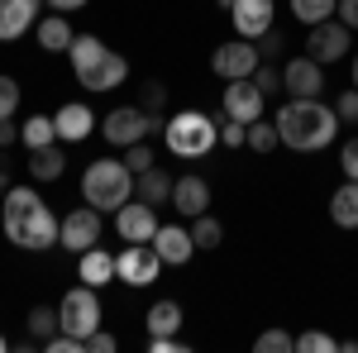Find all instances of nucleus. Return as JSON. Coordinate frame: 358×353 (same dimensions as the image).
Instances as JSON below:
<instances>
[{"label": "nucleus", "mask_w": 358, "mask_h": 353, "mask_svg": "<svg viewBox=\"0 0 358 353\" xmlns=\"http://www.w3.org/2000/svg\"><path fill=\"white\" fill-rule=\"evenodd\" d=\"M172 210L187 215V219L206 215V210H210V187H206V177H196V172L177 177V182H172Z\"/></svg>", "instance_id": "obj_15"}, {"label": "nucleus", "mask_w": 358, "mask_h": 353, "mask_svg": "<svg viewBox=\"0 0 358 353\" xmlns=\"http://www.w3.org/2000/svg\"><path fill=\"white\" fill-rule=\"evenodd\" d=\"M215 129H220V143L224 148H244V138H248V124H239V120H229L220 110V120H215Z\"/></svg>", "instance_id": "obj_32"}, {"label": "nucleus", "mask_w": 358, "mask_h": 353, "mask_svg": "<svg viewBox=\"0 0 358 353\" xmlns=\"http://www.w3.org/2000/svg\"><path fill=\"white\" fill-rule=\"evenodd\" d=\"M182 329V305L177 301H158L148 310V334H177Z\"/></svg>", "instance_id": "obj_27"}, {"label": "nucleus", "mask_w": 358, "mask_h": 353, "mask_svg": "<svg viewBox=\"0 0 358 353\" xmlns=\"http://www.w3.org/2000/svg\"><path fill=\"white\" fill-rule=\"evenodd\" d=\"M138 106L148 110V115H163V106H167V86H163V82H143V86H138Z\"/></svg>", "instance_id": "obj_33"}, {"label": "nucleus", "mask_w": 358, "mask_h": 353, "mask_svg": "<svg viewBox=\"0 0 358 353\" xmlns=\"http://www.w3.org/2000/svg\"><path fill=\"white\" fill-rule=\"evenodd\" d=\"M253 349L258 353H287V349H296V339H292L287 329H263V334L253 339Z\"/></svg>", "instance_id": "obj_31"}, {"label": "nucleus", "mask_w": 358, "mask_h": 353, "mask_svg": "<svg viewBox=\"0 0 358 353\" xmlns=\"http://www.w3.org/2000/svg\"><path fill=\"white\" fill-rule=\"evenodd\" d=\"M20 138H24V148H48L57 138V124L48 115H29L24 124H20Z\"/></svg>", "instance_id": "obj_25"}, {"label": "nucleus", "mask_w": 358, "mask_h": 353, "mask_svg": "<svg viewBox=\"0 0 358 353\" xmlns=\"http://www.w3.org/2000/svg\"><path fill=\"white\" fill-rule=\"evenodd\" d=\"M115 349H120V339L106 334V329H91L86 334V353H115Z\"/></svg>", "instance_id": "obj_40"}, {"label": "nucleus", "mask_w": 358, "mask_h": 353, "mask_svg": "<svg viewBox=\"0 0 358 353\" xmlns=\"http://www.w3.org/2000/svg\"><path fill=\"white\" fill-rule=\"evenodd\" d=\"M334 115H339V124H358V86H354V91H339Z\"/></svg>", "instance_id": "obj_38"}, {"label": "nucleus", "mask_w": 358, "mask_h": 353, "mask_svg": "<svg viewBox=\"0 0 358 353\" xmlns=\"http://www.w3.org/2000/svg\"><path fill=\"white\" fill-rule=\"evenodd\" d=\"M273 0H234V10H229V20L239 29V38H263L268 29H273Z\"/></svg>", "instance_id": "obj_16"}, {"label": "nucleus", "mask_w": 358, "mask_h": 353, "mask_svg": "<svg viewBox=\"0 0 358 353\" xmlns=\"http://www.w3.org/2000/svg\"><path fill=\"white\" fill-rule=\"evenodd\" d=\"M339 24H349V29H358V0H339Z\"/></svg>", "instance_id": "obj_43"}, {"label": "nucleus", "mask_w": 358, "mask_h": 353, "mask_svg": "<svg viewBox=\"0 0 358 353\" xmlns=\"http://www.w3.org/2000/svg\"><path fill=\"white\" fill-rule=\"evenodd\" d=\"M163 129H167V115H148L143 106H120L101 120V134L115 148H129V143H138L148 134H163Z\"/></svg>", "instance_id": "obj_6"}, {"label": "nucleus", "mask_w": 358, "mask_h": 353, "mask_svg": "<svg viewBox=\"0 0 358 353\" xmlns=\"http://www.w3.org/2000/svg\"><path fill=\"white\" fill-rule=\"evenodd\" d=\"M34 34H38V48L43 53H67L72 48V24L62 20V15H38V24H34Z\"/></svg>", "instance_id": "obj_20"}, {"label": "nucleus", "mask_w": 358, "mask_h": 353, "mask_svg": "<svg viewBox=\"0 0 358 353\" xmlns=\"http://www.w3.org/2000/svg\"><path fill=\"white\" fill-rule=\"evenodd\" d=\"M158 272H163V258H158V248H153V244H129L120 258H115V277L129 282V287H148V282H158Z\"/></svg>", "instance_id": "obj_11"}, {"label": "nucleus", "mask_w": 358, "mask_h": 353, "mask_svg": "<svg viewBox=\"0 0 358 353\" xmlns=\"http://www.w3.org/2000/svg\"><path fill=\"white\" fill-rule=\"evenodd\" d=\"M15 106H20V82L0 77V120H15Z\"/></svg>", "instance_id": "obj_35"}, {"label": "nucleus", "mask_w": 358, "mask_h": 353, "mask_svg": "<svg viewBox=\"0 0 358 353\" xmlns=\"http://www.w3.org/2000/svg\"><path fill=\"white\" fill-rule=\"evenodd\" d=\"M258 43L253 38H229V43H220L215 53H210V72L215 77H224V82H239V77H253L258 72Z\"/></svg>", "instance_id": "obj_8"}, {"label": "nucleus", "mask_w": 358, "mask_h": 353, "mask_svg": "<svg viewBox=\"0 0 358 353\" xmlns=\"http://www.w3.org/2000/svg\"><path fill=\"white\" fill-rule=\"evenodd\" d=\"M215 5H220V10H234V0H215Z\"/></svg>", "instance_id": "obj_47"}, {"label": "nucleus", "mask_w": 358, "mask_h": 353, "mask_svg": "<svg viewBox=\"0 0 358 353\" xmlns=\"http://www.w3.org/2000/svg\"><path fill=\"white\" fill-rule=\"evenodd\" d=\"M53 124H57V138H62V143H82V138L96 129L91 106H82V101H67V106L53 115Z\"/></svg>", "instance_id": "obj_19"}, {"label": "nucleus", "mask_w": 358, "mask_h": 353, "mask_svg": "<svg viewBox=\"0 0 358 353\" xmlns=\"http://www.w3.org/2000/svg\"><path fill=\"white\" fill-rule=\"evenodd\" d=\"M57 315H62V329L86 339L91 329H101V301H96V287H72L67 296L57 301Z\"/></svg>", "instance_id": "obj_7"}, {"label": "nucleus", "mask_w": 358, "mask_h": 353, "mask_svg": "<svg viewBox=\"0 0 358 353\" xmlns=\"http://www.w3.org/2000/svg\"><path fill=\"white\" fill-rule=\"evenodd\" d=\"M57 244L67 253H86V248L101 244V210L96 206H77L72 215H62L57 224Z\"/></svg>", "instance_id": "obj_9"}, {"label": "nucleus", "mask_w": 358, "mask_h": 353, "mask_svg": "<svg viewBox=\"0 0 358 353\" xmlns=\"http://www.w3.org/2000/svg\"><path fill=\"white\" fill-rule=\"evenodd\" d=\"M134 196L148 201V206H163L167 196H172V177H167L163 167H143V172H134Z\"/></svg>", "instance_id": "obj_22"}, {"label": "nucleus", "mask_w": 358, "mask_h": 353, "mask_svg": "<svg viewBox=\"0 0 358 353\" xmlns=\"http://www.w3.org/2000/svg\"><path fill=\"white\" fill-rule=\"evenodd\" d=\"M77 272H82L86 287H106V282H115V253L86 248V253H77Z\"/></svg>", "instance_id": "obj_21"}, {"label": "nucleus", "mask_w": 358, "mask_h": 353, "mask_svg": "<svg viewBox=\"0 0 358 353\" xmlns=\"http://www.w3.org/2000/svg\"><path fill=\"white\" fill-rule=\"evenodd\" d=\"M115 229H120V239L124 244H153V234H158V206H148V201H124L120 210H115Z\"/></svg>", "instance_id": "obj_12"}, {"label": "nucleus", "mask_w": 358, "mask_h": 353, "mask_svg": "<svg viewBox=\"0 0 358 353\" xmlns=\"http://www.w3.org/2000/svg\"><path fill=\"white\" fill-rule=\"evenodd\" d=\"M20 138V129H15V120H0V148H10Z\"/></svg>", "instance_id": "obj_44"}, {"label": "nucleus", "mask_w": 358, "mask_h": 353, "mask_svg": "<svg viewBox=\"0 0 358 353\" xmlns=\"http://www.w3.org/2000/svg\"><path fill=\"white\" fill-rule=\"evenodd\" d=\"M0 191H10V158H0Z\"/></svg>", "instance_id": "obj_46"}, {"label": "nucleus", "mask_w": 358, "mask_h": 353, "mask_svg": "<svg viewBox=\"0 0 358 353\" xmlns=\"http://www.w3.org/2000/svg\"><path fill=\"white\" fill-rule=\"evenodd\" d=\"M82 196H86V206H96V210H120L134 196V172L124 163H115V158H96L82 172Z\"/></svg>", "instance_id": "obj_4"}, {"label": "nucleus", "mask_w": 358, "mask_h": 353, "mask_svg": "<svg viewBox=\"0 0 358 353\" xmlns=\"http://www.w3.org/2000/svg\"><path fill=\"white\" fill-rule=\"evenodd\" d=\"M334 10H339V0H292V15H296L306 29L320 24V20H334Z\"/></svg>", "instance_id": "obj_29"}, {"label": "nucleus", "mask_w": 358, "mask_h": 353, "mask_svg": "<svg viewBox=\"0 0 358 353\" xmlns=\"http://www.w3.org/2000/svg\"><path fill=\"white\" fill-rule=\"evenodd\" d=\"M163 143H167L172 158H206V153L220 143V129H215V120L201 115V110H177V115L167 120V129H163Z\"/></svg>", "instance_id": "obj_5"}, {"label": "nucleus", "mask_w": 358, "mask_h": 353, "mask_svg": "<svg viewBox=\"0 0 358 353\" xmlns=\"http://www.w3.org/2000/svg\"><path fill=\"white\" fill-rule=\"evenodd\" d=\"M24 325H29V339H38V344H43V339H53L57 329H62V315H57L53 305H34Z\"/></svg>", "instance_id": "obj_26"}, {"label": "nucleus", "mask_w": 358, "mask_h": 353, "mask_svg": "<svg viewBox=\"0 0 358 353\" xmlns=\"http://www.w3.org/2000/svg\"><path fill=\"white\" fill-rule=\"evenodd\" d=\"M263 106H268V96L253 86V77H239V82L224 86L220 96V110L229 120H239V124H253V120H263Z\"/></svg>", "instance_id": "obj_13"}, {"label": "nucleus", "mask_w": 358, "mask_h": 353, "mask_svg": "<svg viewBox=\"0 0 358 353\" xmlns=\"http://www.w3.org/2000/svg\"><path fill=\"white\" fill-rule=\"evenodd\" d=\"M282 86H287V96H320V91H325V67L310 53L292 57V62L282 67Z\"/></svg>", "instance_id": "obj_14"}, {"label": "nucleus", "mask_w": 358, "mask_h": 353, "mask_svg": "<svg viewBox=\"0 0 358 353\" xmlns=\"http://www.w3.org/2000/svg\"><path fill=\"white\" fill-rule=\"evenodd\" d=\"M38 24V0H0V38H20Z\"/></svg>", "instance_id": "obj_18"}, {"label": "nucleus", "mask_w": 358, "mask_h": 353, "mask_svg": "<svg viewBox=\"0 0 358 353\" xmlns=\"http://www.w3.org/2000/svg\"><path fill=\"white\" fill-rule=\"evenodd\" d=\"M48 5H53V10H57V15H67V10H82V5H86V0H48Z\"/></svg>", "instance_id": "obj_45"}, {"label": "nucleus", "mask_w": 358, "mask_h": 353, "mask_svg": "<svg viewBox=\"0 0 358 353\" xmlns=\"http://www.w3.org/2000/svg\"><path fill=\"white\" fill-rule=\"evenodd\" d=\"M67 57H72L77 82H82L91 96H96V91H115V86L129 77V62L115 53V48H106L101 38H91V34H77L72 48H67Z\"/></svg>", "instance_id": "obj_3"}, {"label": "nucleus", "mask_w": 358, "mask_h": 353, "mask_svg": "<svg viewBox=\"0 0 358 353\" xmlns=\"http://www.w3.org/2000/svg\"><path fill=\"white\" fill-rule=\"evenodd\" d=\"M124 167H129V172H143V167H153V148H148L143 138H138V143H129V148H124Z\"/></svg>", "instance_id": "obj_36"}, {"label": "nucleus", "mask_w": 358, "mask_h": 353, "mask_svg": "<svg viewBox=\"0 0 358 353\" xmlns=\"http://www.w3.org/2000/svg\"><path fill=\"white\" fill-rule=\"evenodd\" d=\"M148 349H153V353H182L187 344H182L177 334H153V339H148Z\"/></svg>", "instance_id": "obj_42"}, {"label": "nucleus", "mask_w": 358, "mask_h": 353, "mask_svg": "<svg viewBox=\"0 0 358 353\" xmlns=\"http://www.w3.org/2000/svg\"><path fill=\"white\" fill-rule=\"evenodd\" d=\"M277 134L287 148H296V153H315V148H330L334 138H339V115L334 106H325L320 96H292L287 106L277 110Z\"/></svg>", "instance_id": "obj_2"}, {"label": "nucleus", "mask_w": 358, "mask_h": 353, "mask_svg": "<svg viewBox=\"0 0 358 353\" xmlns=\"http://www.w3.org/2000/svg\"><path fill=\"white\" fill-rule=\"evenodd\" d=\"M192 239H196V248H206V253H210V248H220V244H224V224L210 215V210H206V215H196V219H192Z\"/></svg>", "instance_id": "obj_28"}, {"label": "nucleus", "mask_w": 358, "mask_h": 353, "mask_svg": "<svg viewBox=\"0 0 358 353\" xmlns=\"http://www.w3.org/2000/svg\"><path fill=\"white\" fill-rule=\"evenodd\" d=\"M349 34L354 29L339 24V20H320V24H310V34H306V53L315 57L320 67H330V62H339V57L349 53Z\"/></svg>", "instance_id": "obj_10"}, {"label": "nucleus", "mask_w": 358, "mask_h": 353, "mask_svg": "<svg viewBox=\"0 0 358 353\" xmlns=\"http://www.w3.org/2000/svg\"><path fill=\"white\" fill-rule=\"evenodd\" d=\"M253 43H258V57H263V62H277V57H282V34H277V24L268 29L263 38H253Z\"/></svg>", "instance_id": "obj_39"}, {"label": "nucleus", "mask_w": 358, "mask_h": 353, "mask_svg": "<svg viewBox=\"0 0 358 353\" xmlns=\"http://www.w3.org/2000/svg\"><path fill=\"white\" fill-rule=\"evenodd\" d=\"M0 349H5V339H0Z\"/></svg>", "instance_id": "obj_49"}, {"label": "nucleus", "mask_w": 358, "mask_h": 353, "mask_svg": "<svg viewBox=\"0 0 358 353\" xmlns=\"http://www.w3.org/2000/svg\"><path fill=\"white\" fill-rule=\"evenodd\" d=\"M330 219L339 229H358V182H344L330 196Z\"/></svg>", "instance_id": "obj_24"}, {"label": "nucleus", "mask_w": 358, "mask_h": 353, "mask_svg": "<svg viewBox=\"0 0 358 353\" xmlns=\"http://www.w3.org/2000/svg\"><path fill=\"white\" fill-rule=\"evenodd\" d=\"M253 86H258L263 96H282V72H277V62H258V72H253Z\"/></svg>", "instance_id": "obj_34"}, {"label": "nucleus", "mask_w": 358, "mask_h": 353, "mask_svg": "<svg viewBox=\"0 0 358 353\" xmlns=\"http://www.w3.org/2000/svg\"><path fill=\"white\" fill-rule=\"evenodd\" d=\"M296 349H301V353H330V349H339V344H334L325 329H310V334H301V339H296Z\"/></svg>", "instance_id": "obj_37"}, {"label": "nucleus", "mask_w": 358, "mask_h": 353, "mask_svg": "<svg viewBox=\"0 0 358 353\" xmlns=\"http://www.w3.org/2000/svg\"><path fill=\"white\" fill-rule=\"evenodd\" d=\"M153 248H158V258H163V263L187 268V263H192V253H196V239H192V229H182V224H158Z\"/></svg>", "instance_id": "obj_17"}, {"label": "nucleus", "mask_w": 358, "mask_h": 353, "mask_svg": "<svg viewBox=\"0 0 358 353\" xmlns=\"http://www.w3.org/2000/svg\"><path fill=\"white\" fill-rule=\"evenodd\" d=\"M253 153H273L277 143H282V134H277V124H268V120H253L248 124V138H244Z\"/></svg>", "instance_id": "obj_30"}, {"label": "nucleus", "mask_w": 358, "mask_h": 353, "mask_svg": "<svg viewBox=\"0 0 358 353\" xmlns=\"http://www.w3.org/2000/svg\"><path fill=\"white\" fill-rule=\"evenodd\" d=\"M354 86H358V57H354Z\"/></svg>", "instance_id": "obj_48"}, {"label": "nucleus", "mask_w": 358, "mask_h": 353, "mask_svg": "<svg viewBox=\"0 0 358 353\" xmlns=\"http://www.w3.org/2000/svg\"><path fill=\"white\" fill-rule=\"evenodd\" d=\"M62 167H67V158H62V148H29V177L34 182H57L62 177Z\"/></svg>", "instance_id": "obj_23"}, {"label": "nucleus", "mask_w": 358, "mask_h": 353, "mask_svg": "<svg viewBox=\"0 0 358 353\" xmlns=\"http://www.w3.org/2000/svg\"><path fill=\"white\" fill-rule=\"evenodd\" d=\"M0 224H5V239L15 248L38 253V248L57 244V224L62 219H53V210L43 206V196L34 187H10L5 201H0Z\"/></svg>", "instance_id": "obj_1"}, {"label": "nucleus", "mask_w": 358, "mask_h": 353, "mask_svg": "<svg viewBox=\"0 0 358 353\" xmlns=\"http://www.w3.org/2000/svg\"><path fill=\"white\" fill-rule=\"evenodd\" d=\"M339 167H344L349 182H358V138H349V143L339 148Z\"/></svg>", "instance_id": "obj_41"}]
</instances>
